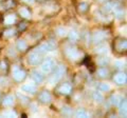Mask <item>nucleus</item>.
I'll return each instance as SVG.
<instances>
[{
    "label": "nucleus",
    "instance_id": "nucleus-1",
    "mask_svg": "<svg viewBox=\"0 0 127 118\" xmlns=\"http://www.w3.org/2000/svg\"><path fill=\"white\" fill-rule=\"evenodd\" d=\"M64 73H65V66L64 65H58L54 72V75L50 79V84H55L56 82L59 81V79L63 77Z\"/></svg>",
    "mask_w": 127,
    "mask_h": 118
},
{
    "label": "nucleus",
    "instance_id": "nucleus-2",
    "mask_svg": "<svg viewBox=\"0 0 127 118\" xmlns=\"http://www.w3.org/2000/svg\"><path fill=\"white\" fill-rule=\"evenodd\" d=\"M55 48V44L54 42H46V43H42L38 46V48L35 50V52H37L39 54H45V53H48V52H51L53 51Z\"/></svg>",
    "mask_w": 127,
    "mask_h": 118
},
{
    "label": "nucleus",
    "instance_id": "nucleus-3",
    "mask_svg": "<svg viewBox=\"0 0 127 118\" xmlns=\"http://www.w3.org/2000/svg\"><path fill=\"white\" fill-rule=\"evenodd\" d=\"M54 60L53 59H47V60L41 64V71L43 73H50L54 68Z\"/></svg>",
    "mask_w": 127,
    "mask_h": 118
},
{
    "label": "nucleus",
    "instance_id": "nucleus-4",
    "mask_svg": "<svg viewBox=\"0 0 127 118\" xmlns=\"http://www.w3.org/2000/svg\"><path fill=\"white\" fill-rule=\"evenodd\" d=\"M41 60V54H39L37 52H33L29 55V62L32 65H36L38 64Z\"/></svg>",
    "mask_w": 127,
    "mask_h": 118
},
{
    "label": "nucleus",
    "instance_id": "nucleus-5",
    "mask_svg": "<svg viewBox=\"0 0 127 118\" xmlns=\"http://www.w3.org/2000/svg\"><path fill=\"white\" fill-rule=\"evenodd\" d=\"M66 54L67 56H68L70 59H72V60H77L81 56V54L78 53V51L74 48H68L66 50Z\"/></svg>",
    "mask_w": 127,
    "mask_h": 118
},
{
    "label": "nucleus",
    "instance_id": "nucleus-6",
    "mask_svg": "<svg viewBox=\"0 0 127 118\" xmlns=\"http://www.w3.org/2000/svg\"><path fill=\"white\" fill-rule=\"evenodd\" d=\"M13 77H14V79L15 80H17V81H21L23 78L26 77V73L23 72V71L21 70H19L17 66H15L14 70H13Z\"/></svg>",
    "mask_w": 127,
    "mask_h": 118
},
{
    "label": "nucleus",
    "instance_id": "nucleus-7",
    "mask_svg": "<svg viewBox=\"0 0 127 118\" xmlns=\"http://www.w3.org/2000/svg\"><path fill=\"white\" fill-rule=\"evenodd\" d=\"M21 90H22V92H25L27 94L33 95V94H35V92H36V86L33 83H26L21 86Z\"/></svg>",
    "mask_w": 127,
    "mask_h": 118
},
{
    "label": "nucleus",
    "instance_id": "nucleus-8",
    "mask_svg": "<svg viewBox=\"0 0 127 118\" xmlns=\"http://www.w3.org/2000/svg\"><path fill=\"white\" fill-rule=\"evenodd\" d=\"M126 80H127V78H126V75L124 73H120V74H118V75L114 76V81H116L118 84H125Z\"/></svg>",
    "mask_w": 127,
    "mask_h": 118
},
{
    "label": "nucleus",
    "instance_id": "nucleus-9",
    "mask_svg": "<svg viewBox=\"0 0 127 118\" xmlns=\"http://www.w3.org/2000/svg\"><path fill=\"white\" fill-rule=\"evenodd\" d=\"M32 77H33V79L35 82H37V83H40V82L43 81V75L38 72V71H33V73H32Z\"/></svg>",
    "mask_w": 127,
    "mask_h": 118
},
{
    "label": "nucleus",
    "instance_id": "nucleus-10",
    "mask_svg": "<svg viewBox=\"0 0 127 118\" xmlns=\"http://www.w3.org/2000/svg\"><path fill=\"white\" fill-rule=\"evenodd\" d=\"M106 37H107V33L106 32H96L94 34L93 39H94L95 42H101L102 40H104Z\"/></svg>",
    "mask_w": 127,
    "mask_h": 118
},
{
    "label": "nucleus",
    "instance_id": "nucleus-11",
    "mask_svg": "<svg viewBox=\"0 0 127 118\" xmlns=\"http://www.w3.org/2000/svg\"><path fill=\"white\" fill-rule=\"evenodd\" d=\"M39 99H40V101H42V102H50L51 101V95L48 92L45 91L39 95Z\"/></svg>",
    "mask_w": 127,
    "mask_h": 118
},
{
    "label": "nucleus",
    "instance_id": "nucleus-12",
    "mask_svg": "<svg viewBox=\"0 0 127 118\" xmlns=\"http://www.w3.org/2000/svg\"><path fill=\"white\" fill-rule=\"evenodd\" d=\"M59 92H61L62 94H69L71 92V85L68 84V83L63 84L61 88H59Z\"/></svg>",
    "mask_w": 127,
    "mask_h": 118
},
{
    "label": "nucleus",
    "instance_id": "nucleus-13",
    "mask_svg": "<svg viewBox=\"0 0 127 118\" xmlns=\"http://www.w3.org/2000/svg\"><path fill=\"white\" fill-rule=\"evenodd\" d=\"M14 103V96L12 95H9L4 98V100H3V105H6V107H10Z\"/></svg>",
    "mask_w": 127,
    "mask_h": 118
},
{
    "label": "nucleus",
    "instance_id": "nucleus-14",
    "mask_svg": "<svg viewBox=\"0 0 127 118\" xmlns=\"http://www.w3.org/2000/svg\"><path fill=\"white\" fill-rule=\"evenodd\" d=\"M93 99L95 102H97V103H101V102H103V100H104V97H103L102 93L100 92H94L93 94Z\"/></svg>",
    "mask_w": 127,
    "mask_h": 118
},
{
    "label": "nucleus",
    "instance_id": "nucleus-15",
    "mask_svg": "<svg viewBox=\"0 0 127 118\" xmlns=\"http://www.w3.org/2000/svg\"><path fill=\"white\" fill-rule=\"evenodd\" d=\"M122 96L120 95H113L112 97H111V103L114 104V105H119L121 103V101H122Z\"/></svg>",
    "mask_w": 127,
    "mask_h": 118
},
{
    "label": "nucleus",
    "instance_id": "nucleus-16",
    "mask_svg": "<svg viewBox=\"0 0 127 118\" xmlns=\"http://www.w3.org/2000/svg\"><path fill=\"white\" fill-rule=\"evenodd\" d=\"M16 20V17L15 15H9V16H6L5 19H4V23L5 24H13Z\"/></svg>",
    "mask_w": 127,
    "mask_h": 118
},
{
    "label": "nucleus",
    "instance_id": "nucleus-17",
    "mask_svg": "<svg viewBox=\"0 0 127 118\" xmlns=\"http://www.w3.org/2000/svg\"><path fill=\"white\" fill-rule=\"evenodd\" d=\"M98 89H100V91H102V92H108L110 90V85L108 83H105V82H102V83H100V85H98Z\"/></svg>",
    "mask_w": 127,
    "mask_h": 118
},
{
    "label": "nucleus",
    "instance_id": "nucleus-18",
    "mask_svg": "<svg viewBox=\"0 0 127 118\" xmlns=\"http://www.w3.org/2000/svg\"><path fill=\"white\" fill-rule=\"evenodd\" d=\"M19 14L21 15L22 17H25V18H30L31 17V14H30V12L28 11L27 9H20V11H19Z\"/></svg>",
    "mask_w": 127,
    "mask_h": 118
},
{
    "label": "nucleus",
    "instance_id": "nucleus-19",
    "mask_svg": "<svg viewBox=\"0 0 127 118\" xmlns=\"http://www.w3.org/2000/svg\"><path fill=\"white\" fill-rule=\"evenodd\" d=\"M69 38L72 42H75V41H77V39H78V35L76 32L72 31V32H70V34H69Z\"/></svg>",
    "mask_w": 127,
    "mask_h": 118
},
{
    "label": "nucleus",
    "instance_id": "nucleus-20",
    "mask_svg": "<svg viewBox=\"0 0 127 118\" xmlns=\"http://www.w3.org/2000/svg\"><path fill=\"white\" fill-rule=\"evenodd\" d=\"M17 48H18V50H20V51H25L27 49V43H26V41L19 40L17 42Z\"/></svg>",
    "mask_w": 127,
    "mask_h": 118
},
{
    "label": "nucleus",
    "instance_id": "nucleus-21",
    "mask_svg": "<svg viewBox=\"0 0 127 118\" xmlns=\"http://www.w3.org/2000/svg\"><path fill=\"white\" fill-rule=\"evenodd\" d=\"M122 104L120 107V114H124V115H126V101L122 99Z\"/></svg>",
    "mask_w": 127,
    "mask_h": 118
},
{
    "label": "nucleus",
    "instance_id": "nucleus-22",
    "mask_svg": "<svg viewBox=\"0 0 127 118\" xmlns=\"http://www.w3.org/2000/svg\"><path fill=\"white\" fill-rule=\"evenodd\" d=\"M96 52L98 53V54H104V53H107V46L106 45H101V46H98V48H96Z\"/></svg>",
    "mask_w": 127,
    "mask_h": 118
},
{
    "label": "nucleus",
    "instance_id": "nucleus-23",
    "mask_svg": "<svg viewBox=\"0 0 127 118\" xmlns=\"http://www.w3.org/2000/svg\"><path fill=\"white\" fill-rule=\"evenodd\" d=\"M97 74L101 77H106L107 75H108V71H107L106 69H100L97 71Z\"/></svg>",
    "mask_w": 127,
    "mask_h": 118
},
{
    "label": "nucleus",
    "instance_id": "nucleus-24",
    "mask_svg": "<svg viewBox=\"0 0 127 118\" xmlns=\"http://www.w3.org/2000/svg\"><path fill=\"white\" fill-rule=\"evenodd\" d=\"M3 116L4 117H17V114L13 111H6L3 113Z\"/></svg>",
    "mask_w": 127,
    "mask_h": 118
},
{
    "label": "nucleus",
    "instance_id": "nucleus-25",
    "mask_svg": "<svg viewBox=\"0 0 127 118\" xmlns=\"http://www.w3.org/2000/svg\"><path fill=\"white\" fill-rule=\"evenodd\" d=\"M56 32H57V34L59 35V36H66L67 35V30L64 29V27H58Z\"/></svg>",
    "mask_w": 127,
    "mask_h": 118
},
{
    "label": "nucleus",
    "instance_id": "nucleus-26",
    "mask_svg": "<svg viewBox=\"0 0 127 118\" xmlns=\"http://www.w3.org/2000/svg\"><path fill=\"white\" fill-rule=\"evenodd\" d=\"M75 115H76V117H84V118L88 117V114H87L85 111H83V110H79V111H77Z\"/></svg>",
    "mask_w": 127,
    "mask_h": 118
},
{
    "label": "nucleus",
    "instance_id": "nucleus-27",
    "mask_svg": "<svg viewBox=\"0 0 127 118\" xmlns=\"http://www.w3.org/2000/svg\"><path fill=\"white\" fill-rule=\"evenodd\" d=\"M119 50H120V51L126 50V42L125 41H123V42H121L120 44H119Z\"/></svg>",
    "mask_w": 127,
    "mask_h": 118
},
{
    "label": "nucleus",
    "instance_id": "nucleus-28",
    "mask_svg": "<svg viewBox=\"0 0 127 118\" xmlns=\"http://www.w3.org/2000/svg\"><path fill=\"white\" fill-rule=\"evenodd\" d=\"M114 64L117 65V68H118V69H122V68H123V61H119V60H117L116 62H114Z\"/></svg>",
    "mask_w": 127,
    "mask_h": 118
},
{
    "label": "nucleus",
    "instance_id": "nucleus-29",
    "mask_svg": "<svg viewBox=\"0 0 127 118\" xmlns=\"http://www.w3.org/2000/svg\"><path fill=\"white\" fill-rule=\"evenodd\" d=\"M5 36H11V35H14V31L13 30H10V31H7L6 33H4Z\"/></svg>",
    "mask_w": 127,
    "mask_h": 118
},
{
    "label": "nucleus",
    "instance_id": "nucleus-30",
    "mask_svg": "<svg viewBox=\"0 0 127 118\" xmlns=\"http://www.w3.org/2000/svg\"><path fill=\"white\" fill-rule=\"evenodd\" d=\"M86 6H87L86 4H82V5H79V9H81L82 11H85L86 10Z\"/></svg>",
    "mask_w": 127,
    "mask_h": 118
},
{
    "label": "nucleus",
    "instance_id": "nucleus-31",
    "mask_svg": "<svg viewBox=\"0 0 127 118\" xmlns=\"http://www.w3.org/2000/svg\"><path fill=\"white\" fill-rule=\"evenodd\" d=\"M23 1H26V2H29V3H33V2H34V0H23Z\"/></svg>",
    "mask_w": 127,
    "mask_h": 118
},
{
    "label": "nucleus",
    "instance_id": "nucleus-32",
    "mask_svg": "<svg viewBox=\"0 0 127 118\" xmlns=\"http://www.w3.org/2000/svg\"><path fill=\"white\" fill-rule=\"evenodd\" d=\"M1 68H2V69H5V68H6V66H5V63H3V62H2V63H1Z\"/></svg>",
    "mask_w": 127,
    "mask_h": 118
}]
</instances>
